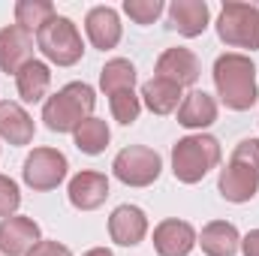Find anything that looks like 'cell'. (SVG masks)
Masks as SVG:
<instances>
[{
    "label": "cell",
    "instance_id": "obj_1",
    "mask_svg": "<svg viewBox=\"0 0 259 256\" xmlns=\"http://www.w3.org/2000/svg\"><path fill=\"white\" fill-rule=\"evenodd\" d=\"M214 88H217V97L226 109L247 112L259 100L256 64L247 55H238V52L220 55L214 61Z\"/></svg>",
    "mask_w": 259,
    "mask_h": 256
},
{
    "label": "cell",
    "instance_id": "obj_2",
    "mask_svg": "<svg viewBox=\"0 0 259 256\" xmlns=\"http://www.w3.org/2000/svg\"><path fill=\"white\" fill-rule=\"evenodd\" d=\"M94 106L97 91L88 81H69L42 103V121L52 133H75L88 118H94Z\"/></svg>",
    "mask_w": 259,
    "mask_h": 256
},
{
    "label": "cell",
    "instance_id": "obj_3",
    "mask_svg": "<svg viewBox=\"0 0 259 256\" xmlns=\"http://www.w3.org/2000/svg\"><path fill=\"white\" fill-rule=\"evenodd\" d=\"M220 142L208 133H193L175 142L172 148V175L181 184H199L211 169L220 166Z\"/></svg>",
    "mask_w": 259,
    "mask_h": 256
},
{
    "label": "cell",
    "instance_id": "obj_4",
    "mask_svg": "<svg viewBox=\"0 0 259 256\" xmlns=\"http://www.w3.org/2000/svg\"><path fill=\"white\" fill-rule=\"evenodd\" d=\"M36 49L46 55L49 64L55 66H72L78 64L81 55H84L81 33L66 15H55L46 27L36 30Z\"/></svg>",
    "mask_w": 259,
    "mask_h": 256
},
{
    "label": "cell",
    "instance_id": "obj_5",
    "mask_svg": "<svg viewBox=\"0 0 259 256\" xmlns=\"http://www.w3.org/2000/svg\"><path fill=\"white\" fill-rule=\"evenodd\" d=\"M217 36L232 49H259V6L253 3H223L217 15Z\"/></svg>",
    "mask_w": 259,
    "mask_h": 256
},
{
    "label": "cell",
    "instance_id": "obj_6",
    "mask_svg": "<svg viewBox=\"0 0 259 256\" xmlns=\"http://www.w3.org/2000/svg\"><path fill=\"white\" fill-rule=\"evenodd\" d=\"M112 172L127 187H151L163 172V160L154 148L130 145L124 151H118V157L112 163Z\"/></svg>",
    "mask_w": 259,
    "mask_h": 256
},
{
    "label": "cell",
    "instance_id": "obj_7",
    "mask_svg": "<svg viewBox=\"0 0 259 256\" xmlns=\"http://www.w3.org/2000/svg\"><path fill=\"white\" fill-rule=\"evenodd\" d=\"M66 169H69V163L58 148H33L21 166V178L30 190L46 193L64 184Z\"/></svg>",
    "mask_w": 259,
    "mask_h": 256
},
{
    "label": "cell",
    "instance_id": "obj_8",
    "mask_svg": "<svg viewBox=\"0 0 259 256\" xmlns=\"http://www.w3.org/2000/svg\"><path fill=\"white\" fill-rule=\"evenodd\" d=\"M33 49H36V36L18 24H6L0 30V69L18 75L21 66L33 61Z\"/></svg>",
    "mask_w": 259,
    "mask_h": 256
},
{
    "label": "cell",
    "instance_id": "obj_9",
    "mask_svg": "<svg viewBox=\"0 0 259 256\" xmlns=\"http://www.w3.org/2000/svg\"><path fill=\"white\" fill-rule=\"evenodd\" d=\"M36 241H42V232L33 217L12 214L0 220V253L3 256H27Z\"/></svg>",
    "mask_w": 259,
    "mask_h": 256
},
{
    "label": "cell",
    "instance_id": "obj_10",
    "mask_svg": "<svg viewBox=\"0 0 259 256\" xmlns=\"http://www.w3.org/2000/svg\"><path fill=\"white\" fill-rule=\"evenodd\" d=\"M196 241H199V235L187 220L169 217L154 226V250L160 256H190Z\"/></svg>",
    "mask_w": 259,
    "mask_h": 256
},
{
    "label": "cell",
    "instance_id": "obj_11",
    "mask_svg": "<svg viewBox=\"0 0 259 256\" xmlns=\"http://www.w3.org/2000/svg\"><path fill=\"white\" fill-rule=\"evenodd\" d=\"M202 75V66H199V58H196L190 49H166L160 58H157V78H166L178 88H190L199 81Z\"/></svg>",
    "mask_w": 259,
    "mask_h": 256
},
{
    "label": "cell",
    "instance_id": "obj_12",
    "mask_svg": "<svg viewBox=\"0 0 259 256\" xmlns=\"http://www.w3.org/2000/svg\"><path fill=\"white\" fill-rule=\"evenodd\" d=\"M84 33H88V39H91L94 49H100V52L115 49L121 42V36H124V24H121L118 9H112V6H94L84 15Z\"/></svg>",
    "mask_w": 259,
    "mask_h": 256
},
{
    "label": "cell",
    "instance_id": "obj_13",
    "mask_svg": "<svg viewBox=\"0 0 259 256\" xmlns=\"http://www.w3.org/2000/svg\"><path fill=\"white\" fill-rule=\"evenodd\" d=\"M109 235L121 247H136L148 235V214L139 205H118L109 217Z\"/></svg>",
    "mask_w": 259,
    "mask_h": 256
},
{
    "label": "cell",
    "instance_id": "obj_14",
    "mask_svg": "<svg viewBox=\"0 0 259 256\" xmlns=\"http://www.w3.org/2000/svg\"><path fill=\"white\" fill-rule=\"evenodd\" d=\"M217 190H220V196H223L226 202H235V205L250 202V199L259 193V175L253 172V169H247V166L229 160V163L220 169Z\"/></svg>",
    "mask_w": 259,
    "mask_h": 256
},
{
    "label": "cell",
    "instance_id": "obj_15",
    "mask_svg": "<svg viewBox=\"0 0 259 256\" xmlns=\"http://www.w3.org/2000/svg\"><path fill=\"white\" fill-rule=\"evenodd\" d=\"M66 193H69L72 208H78V211H97L109 199V178L103 172H91V169L78 172V175H72Z\"/></svg>",
    "mask_w": 259,
    "mask_h": 256
},
{
    "label": "cell",
    "instance_id": "obj_16",
    "mask_svg": "<svg viewBox=\"0 0 259 256\" xmlns=\"http://www.w3.org/2000/svg\"><path fill=\"white\" fill-rule=\"evenodd\" d=\"M33 118L27 115V109L21 103H12V100H0V139L21 148V145H30L33 142Z\"/></svg>",
    "mask_w": 259,
    "mask_h": 256
},
{
    "label": "cell",
    "instance_id": "obj_17",
    "mask_svg": "<svg viewBox=\"0 0 259 256\" xmlns=\"http://www.w3.org/2000/svg\"><path fill=\"white\" fill-rule=\"evenodd\" d=\"M196 244L202 247L205 256H235L241 250V232L229 220H211L199 232V241Z\"/></svg>",
    "mask_w": 259,
    "mask_h": 256
},
{
    "label": "cell",
    "instance_id": "obj_18",
    "mask_svg": "<svg viewBox=\"0 0 259 256\" xmlns=\"http://www.w3.org/2000/svg\"><path fill=\"white\" fill-rule=\"evenodd\" d=\"M208 18H211V9H208L205 0H172V6H169L172 27L181 36H190V39L205 33Z\"/></svg>",
    "mask_w": 259,
    "mask_h": 256
},
{
    "label": "cell",
    "instance_id": "obj_19",
    "mask_svg": "<svg viewBox=\"0 0 259 256\" xmlns=\"http://www.w3.org/2000/svg\"><path fill=\"white\" fill-rule=\"evenodd\" d=\"M217 121V100L205 91H190L184 94L181 106H178V124L187 130H202L211 127Z\"/></svg>",
    "mask_w": 259,
    "mask_h": 256
},
{
    "label": "cell",
    "instance_id": "obj_20",
    "mask_svg": "<svg viewBox=\"0 0 259 256\" xmlns=\"http://www.w3.org/2000/svg\"><path fill=\"white\" fill-rule=\"evenodd\" d=\"M139 100H142V106L151 109L154 115H172V112H178V106H181V100H184V88H178V84H172V81L154 75L151 81L142 84Z\"/></svg>",
    "mask_w": 259,
    "mask_h": 256
},
{
    "label": "cell",
    "instance_id": "obj_21",
    "mask_svg": "<svg viewBox=\"0 0 259 256\" xmlns=\"http://www.w3.org/2000/svg\"><path fill=\"white\" fill-rule=\"evenodd\" d=\"M15 88H18V97L24 103H42L49 88H52V69H49V64L33 58L27 66H21L18 75H15Z\"/></svg>",
    "mask_w": 259,
    "mask_h": 256
},
{
    "label": "cell",
    "instance_id": "obj_22",
    "mask_svg": "<svg viewBox=\"0 0 259 256\" xmlns=\"http://www.w3.org/2000/svg\"><path fill=\"white\" fill-rule=\"evenodd\" d=\"M109 139H112V130H109L106 121H100V118H88L81 127L72 133L75 148H78L81 154H88V157L103 154V151H106V145H109Z\"/></svg>",
    "mask_w": 259,
    "mask_h": 256
},
{
    "label": "cell",
    "instance_id": "obj_23",
    "mask_svg": "<svg viewBox=\"0 0 259 256\" xmlns=\"http://www.w3.org/2000/svg\"><path fill=\"white\" fill-rule=\"evenodd\" d=\"M55 15H58V12H55V3H52V0H18V3H15V24L24 27V30H30L33 36H36V30L46 27Z\"/></svg>",
    "mask_w": 259,
    "mask_h": 256
},
{
    "label": "cell",
    "instance_id": "obj_24",
    "mask_svg": "<svg viewBox=\"0 0 259 256\" xmlns=\"http://www.w3.org/2000/svg\"><path fill=\"white\" fill-rule=\"evenodd\" d=\"M133 84H136V66L127 58H112L100 69V88L106 97H112L118 91H133Z\"/></svg>",
    "mask_w": 259,
    "mask_h": 256
},
{
    "label": "cell",
    "instance_id": "obj_25",
    "mask_svg": "<svg viewBox=\"0 0 259 256\" xmlns=\"http://www.w3.org/2000/svg\"><path fill=\"white\" fill-rule=\"evenodd\" d=\"M109 106H112V118L118 124H124V127L136 124L139 115H142V100L136 97V91H118V94H112Z\"/></svg>",
    "mask_w": 259,
    "mask_h": 256
},
{
    "label": "cell",
    "instance_id": "obj_26",
    "mask_svg": "<svg viewBox=\"0 0 259 256\" xmlns=\"http://www.w3.org/2000/svg\"><path fill=\"white\" fill-rule=\"evenodd\" d=\"M163 0H124V12L136 24H154L163 15Z\"/></svg>",
    "mask_w": 259,
    "mask_h": 256
},
{
    "label": "cell",
    "instance_id": "obj_27",
    "mask_svg": "<svg viewBox=\"0 0 259 256\" xmlns=\"http://www.w3.org/2000/svg\"><path fill=\"white\" fill-rule=\"evenodd\" d=\"M21 205V190L9 175H0V217H12Z\"/></svg>",
    "mask_w": 259,
    "mask_h": 256
},
{
    "label": "cell",
    "instance_id": "obj_28",
    "mask_svg": "<svg viewBox=\"0 0 259 256\" xmlns=\"http://www.w3.org/2000/svg\"><path fill=\"white\" fill-rule=\"evenodd\" d=\"M229 160H235V163L253 169L259 175V139H241V142L235 145V151H232Z\"/></svg>",
    "mask_w": 259,
    "mask_h": 256
},
{
    "label": "cell",
    "instance_id": "obj_29",
    "mask_svg": "<svg viewBox=\"0 0 259 256\" xmlns=\"http://www.w3.org/2000/svg\"><path fill=\"white\" fill-rule=\"evenodd\" d=\"M27 256H72L69 253V247L66 244H61V241H36L33 247H30V253Z\"/></svg>",
    "mask_w": 259,
    "mask_h": 256
},
{
    "label": "cell",
    "instance_id": "obj_30",
    "mask_svg": "<svg viewBox=\"0 0 259 256\" xmlns=\"http://www.w3.org/2000/svg\"><path fill=\"white\" fill-rule=\"evenodd\" d=\"M241 253L244 256H259V229H250L241 238Z\"/></svg>",
    "mask_w": 259,
    "mask_h": 256
},
{
    "label": "cell",
    "instance_id": "obj_31",
    "mask_svg": "<svg viewBox=\"0 0 259 256\" xmlns=\"http://www.w3.org/2000/svg\"><path fill=\"white\" fill-rule=\"evenodd\" d=\"M81 256H115V253H112L109 247H91L88 253H81Z\"/></svg>",
    "mask_w": 259,
    "mask_h": 256
}]
</instances>
